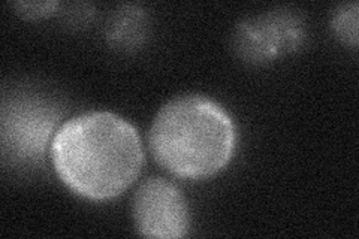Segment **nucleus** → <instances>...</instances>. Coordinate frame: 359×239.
Segmentation results:
<instances>
[{
	"label": "nucleus",
	"instance_id": "7",
	"mask_svg": "<svg viewBox=\"0 0 359 239\" xmlns=\"http://www.w3.org/2000/svg\"><path fill=\"white\" fill-rule=\"evenodd\" d=\"M331 27L340 41L351 47H358V4H346L332 15Z\"/></svg>",
	"mask_w": 359,
	"mask_h": 239
},
{
	"label": "nucleus",
	"instance_id": "6",
	"mask_svg": "<svg viewBox=\"0 0 359 239\" xmlns=\"http://www.w3.org/2000/svg\"><path fill=\"white\" fill-rule=\"evenodd\" d=\"M147 35V15L138 6H125L111 18L107 38L112 47L132 50Z\"/></svg>",
	"mask_w": 359,
	"mask_h": 239
},
{
	"label": "nucleus",
	"instance_id": "1",
	"mask_svg": "<svg viewBox=\"0 0 359 239\" xmlns=\"http://www.w3.org/2000/svg\"><path fill=\"white\" fill-rule=\"evenodd\" d=\"M50 156L62 183L92 200L121 195L144 165L137 129L108 111L86 112L65 121L51 141Z\"/></svg>",
	"mask_w": 359,
	"mask_h": 239
},
{
	"label": "nucleus",
	"instance_id": "8",
	"mask_svg": "<svg viewBox=\"0 0 359 239\" xmlns=\"http://www.w3.org/2000/svg\"><path fill=\"white\" fill-rule=\"evenodd\" d=\"M59 6L57 2H18L14 4L17 13L25 18H41L53 14L55 8Z\"/></svg>",
	"mask_w": 359,
	"mask_h": 239
},
{
	"label": "nucleus",
	"instance_id": "4",
	"mask_svg": "<svg viewBox=\"0 0 359 239\" xmlns=\"http://www.w3.org/2000/svg\"><path fill=\"white\" fill-rule=\"evenodd\" d=\"M306 39L301 14L278 9L240 22L233 35V48L243 60L266 63L298 50Z\"/></svg>",
	"mask_w": 359,
	"mask_h": 239
},
{
	"label": "nucleus",
	"instance_id": "5",
	"mask_svg": "<svg viewBox=\"0 0 359 239\" xmlns=\"http://www.w3.org/2000/svg\"><path fill=\"white\" fill-rule=\"evenodd\" d=\"M135 227L141 236L178 239L189 232L187 202L174 183L151 177L135 191L132 202Z\"/></svg>",
	"mask_w": 359,
	"mask_h": 239
},
{
	"label": "nucleus",
	"instance_id": "2",
	"mask_svg": "<svg viewBox=\"0 0 359 239\" xmlns=\"http://www.w3.org/2000/svg\"><path fill=\"white\" fill-rule=\"evenodd\" d=\"M235 126L217 102L199 95L178 96L165 104L149 132V146L168 172L201 179L216 175L235 150Z\"/></svg>",
	"mask_w": 359,
	"mask_h": 239
},
{
	"label": "nucleus",
	"instance_id": "3",
	"mask_svg": "<svg viewBox=\"0 0 359 239\" xmlns=\"http://www.w3.org/2000/svg\"><path fill=\"white\" fill-rule=\"evenodd\" d=\"M62 117L59 108L39 97H14L2 109V150L5 157L22 165L39 163L55 126ZM51 145V144H50Z\"/></svg>",
	"mask_w": 359,
	"mask_h": 239
}]
</instances>
